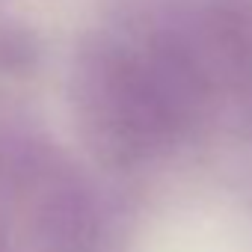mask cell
<instances>
[{
  "label": "cell",
  "mask_w": 252,
  "mask_h": 252,
  "mask_svg": "<svg viewBox=\"0 0 252 252\" xmlns=\"http://www.w3.org/2000/svg\"><path fill=\"white\" fill-rule=\"evenodd\" d=\"M0 252H3V249H0Z\"/></svg>",
  "instance_id": "obj_2"
},
{
  "label": "cell",
  "mask_w": 252,
  "mask_h": 252,
  "mask_svg": "<svg viewBox=\"0 0 252 252\" xmlns=\"http://www.w3.org/2000/svg\"><path fill=\"white\" fill-rule=\"evenodd\" d=\"M217 122L252 131V0H190Z\"/></svg>",
  "instance_id": "obj_1"
}]
</instances>
